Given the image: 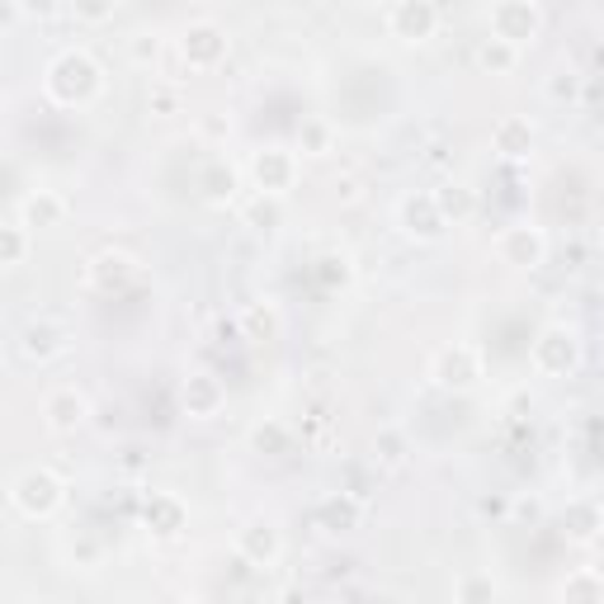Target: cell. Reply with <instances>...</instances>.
Wrapping results in <instances>:
<instances>
[{
    "label": "cell",
    "instance_id": "5b68a950",
    "mask_svg": "<svg viewBox=\"0 0 604 604\" xmlns=\"http://www.w3.org/2000/svg\"><path fill=\"white\" fill-rule=\"evenodd\" d=\"M397 227L407 232L411 241H420V246H435V241L445 236V227H449V217L439 213V204H435V189L401 198V204H397Z\"/></svg>",
    "mask_w": 604,
    "mask_h": 604
},
{
    "label": "cell",
    "instance_id": "d6986e66",
    "mask_svg": "<svg viewBox=\"0 0 604 604\" xmlns=\"http://www.w3.org/2000/svg\"><path fill=\"white\" fill-rule=\"evenodd\" d=\"M491 147L506 156V160H519V156H529L534 152V124L525 114H510V118H500L496 133H491Z\"/></svg>",
    "mask_w": 604,
    "mask_h": 604
},
{
    "label": "cell",
    "instance_id": "277c9868",
    "mask_svg": "<svg viewBox=\"0 0 604 604\" xmlns=\"http://www.w3.org/2000/svg\"><path fill=\"white\" fill-rule=\"evenodd\" d=\"M529 359L543 378H567L581 364V340L572 327H548V331H538Z\"/></svg>",
    "mask_w": 604,
    "mask_h": 604
},
{
    "label": "cell",
    "instance_id": "7c38bea8",
    "mask_svg": "<svg viewBox=\"0 0 604 604\" xmlns=\"http://www.w3.org/2000/svg\"><path fill=\"white\" fill-rule=\"evenodd\" d=\"M43 420H48V430H57V435H76L90 420V397L80 388H52L43 397Z\"/></svg>",
    "mask_w": 604,
    "mask_h": 604
},
{
    "label": "cell",
    "instance_id": "9a60e30c",
    "mask_svg": "<svg viewBox=\"0 0 604 604\" xmlns=\"http://www.w3.org/2000/svg\"><path fill=\"white\" fill-rule=\"evenodd\" d=\"M359 519H364V506H359L354 491H331L316 500V525L331 529V534H350L359 529Z\"/></svg>",
    "mask_w": 604,
    "mask_h": 604
},
{
    "label": "cell",
    "instance_id": "e575fe53",
    "mask_svg": "<svg viewBox=\"0 0 604 604\" xmlns=\"http://www.w3.org/2000/svg\"><path fill=\"white\" fill-rule=\"evenodd\" d=\"M308 152H312V156H327V152H331V133L321 128V124H312V133H308Z\"/></svg>",
    "mask_w": 604,
    "mask_h": 604
},
{
    "label": "cell",
    "instance_id": "52a82bcc",
    "mask_svg": "<svg viewBox=\"0 0 604 604\" xmlns=\"http://www.w3.org/2000/svg\"><path fill=\"white\" fill-rule=\"evenodd\" d=\"M538 29H543V14H538L534 0H496L491 6V33L506 38V43L525 48L538 38Z\"/></svg>",
    "mask_w": 604,
    "mask_h": 604
},
{
    "label": "cell",
    "instance_id": "8992f818",
    "mask_svg": "<svg viewBox=\"0 0 604 604\" xmlns=\"http://www.w3.org/2000/svg\"><path fill=\"white\" fill-rule=\"evenodd\" d=\"M430 378L439 382V388H449V392L477 388V382H481V350L477 345H445L435 354Z\"/></svg>",
    "mask_w": 604,
    "mask_h": 604
},
{
    "label": "cell",
    "instance_id": "f546056e",
    "mask_svg": "<svg viewBox=\"0 0 604 604\" xmlns=\"http://www.w3.org/2000/svg\"><path fill=\"white\" fill-rule=\"evenodd\" d=\"M255 449H265V454H284V449H289V430L279 426V420H270V426H260V430H255Z\"/></svg>",
    "mask_w": 604,
    "mask_h": 604
},
{
    "label": "cell",
    "instance_id": "ffe728a7",
    "mask_svg": "<svg viewBox=\"0 0 604 604\" xmlns=\"http://www.w3.org/2000/svg\"><path fill=\"white\" fill-rule=\"evenodd\" d=\"M519 52L525 48H515V43H506V38H487V43L477 48V67L481 71H491V76H510L515 67H519Z\"/></svg>",
    "mask_w": 604,
    "mask_h": 604
},
{
    "label": "cell",
    "instance_id": "7a4b0ae2",
    "mask_svg": "<svg viewBox=\"0 0 604 604\" xmlns=\"http://www.w3.org/2000/svg\"><path fill=\"white\" fill-rule=\"evenodd\" d=\"M62 500H67V481L57 477L52 468L19 473L14 487H10V506L25 515V519H48V515H57V506H62Z\"/></svg>",
    "mask_w": 604,
    "mask_h": 604
},
{
    "label": "cell",
    "instance_id": "3957f363",
    "mask_svg": "<svg viewBox=\"0 0 604 604\" xmlns=\"http://www.w3.org/2000/svg\"><path fill=\"white\" fill-rule=\"evenodd\" d=\"M232 52V38L223 25H213V19H198V25H189L185 33H179V57H185L189 71H213L223 67Z\"/></svg>",
    "mask_w": 604,
    "mask_h": 604
},
{
    "label": "cell",
    "instance_id": "4316f807",
    "mask_svg": "<svg viewBox=\"0 0 604 604\" xmlns=\"http://www.w3.org/2000/svg\"><path fill=\"white\" fill-rule=\"evenodd\" d=\"M118 10V0H71V14H76V25H109Z\"/></svg>",
    "mask_w": 604,
    "mask_h": 604
},
{
    "label": "cell",
    "instance_id": "2e32d148",
    "mask_svg": "<svg viewBox=\"0 0 604 604\" xmlns=\"http://www.w3.org/2000/svg\"><path fill=\"white\" fill-rule=\"evenodd\" d=\"M227 407V388H223V378H213V373H194L185 382V411L194 420H213L217 411Z\"/></svg>",
    "mask_w": 604,
    "mask_h": 604
},
{
    "label": "cell",
    "instance_id": "8fae6325",
    "mask_svg": "<svg viewBox=\"0 0 604 604\" xmlns=\"http://www.w3.org/2000/svg\"><path fill=\"white\" fill-rule=\"evenodd\" d=\"M388 29H392V38H401V43H426V38H435V29H439L435 0H397L392 14H388Z\"/></svg>",
    "mask_w": 604,
    "mask_h": 604
},
{
    "label": "cell",
    "instance_id": "7402d4cb",
    "mask_svg": "<svg viewBox=\"0 0 604 604\" xmlns=\"http://www.w3.org/2000/svg\"><path fill=\"white\" fill-rule=\"evenodd\" d=\"M567 529L576 538H595L604 529V506H595V500H572L567 506Z\"/></svg>",
    "mask_w": 604,
    "mask_h": 604
},
{
    "label": "cell",
    "instance_id": "d4e9b609",
    "mask_svg": "<svg viewBox=\"0 0 604 604\" xmlns=\"http://www.w3.org/2000/svg\"><path fill=\"white\" fill-rule=\"evenodd\" d=\"M241 327H246L251 340H274L279 335V316L270 308H260V302H251V308L241 312Z\"/></svg>",
    "mask_w": 604,
    "mask_h": 604
},
{
    "label": "cell",
    "instance_id": "603a6c76",
    "mask_svg": "<svg viewBox=\"0 0 604 604\" xmlns=\"http://www.w3.org/2000/svg\"><path fill=\"white\" fill-rule=\"evenodd\" d=\"M0 236H6V255H0V265L6 270H19L29 260V246H33V227H25V223H6L0 227Z\"/></svg>",
    "mask_w": 604,
    "mask_h": 604
},
{
    "label": "cell",
    "instance_id": "ba28073f",
    "mask_svg": "<svg viewBox=\"0 0 604 604\" xmlns=\"http://www.w3.org/2000/svg\"><path fill=\"white\" fill-rule=\"evenodd\" d=\"M251 175H255V189H260V194L284 198V194L293 189V179H298V152H289V147L255 152V156H251Z\"/></svg>",
    "mask_w": 604,
    "mask_h": 604
},
{
    "label": "cell",
    "instance_id": "44dd1931",
    "mask_svg": "<svg viewBox=\"0 0 604 604\" xmlns=\"http://www.w3.org/2000/svg\"><path fill=\"white\" fill-rule=\"evenodd\" d=\"M435 204H439V213H445L449 223H468L473 208H477V198H473V189H462V185H439Z\"/></svg>",
    "mask_w": 604,
    "mask_h": 604
},
{
    "label": "cell",
    "instance_id": "d590c367",
    "mask_svg": "<svg viewBox=\"0 0 604 604\" xmlns=\"http://www.w3.org/2000/svg\"><path fill=\"white\" fill-rule=\"evenodd\" d=\"M152 109L175 114V109H179V95H175V90H156V95H152Z\"/></svg>",
    "mask_w": 604,
    "mask_h": 604
},
{
    "label": "cell",
    "instance_id": "d6a6232c",
    "mask_svg": "<svg viewBox=\"0 0 604 604\" xmlns=\"http://www.w3.org/2000/svg\"><path fill=\"white\" fill-rule=\"evenodd\" d=\"M156 57H160V38H147V33H143V38L133 43V62H137V67H152Z\"/></svg>",
    "mask_w": 604,
    "mask_h": 604
},
{
    "label": "cell",
    "instance_id": "cb8c5ba5",
    "mask_svg": "<svg viewBox=\"0 0 604 604\" xmlns=\"http://www.w3.org/2000/svg\"><path fill=\"white\" fill-rule=\"evenodd\" d=\"M204 189L213 204H223V198L236 194V171L227 166V160H208V171H204Z\"/></svg>",
    "mask_w": 604,
    "mask_h": 604
},
{
    "label": "cell",
    "instance_id": "30bf717a",
    "mask_svg": "<svg viewBox=\"0 0 604 604\" xmlns=\"http://www.w3.org/2000/svg\"><path fill=\"white\" fill-rule=\"evenodd\" d=\"M496 255H500V265H510V270H538L543 260H548V236L538 227H506L496 236Z\"/></svg>",
    "mask_w": 604,
    "mask_h": 604
},
{
    "label": "cell",
    "instance_id": "4dcf8cb0",
    "mask_svg": "<svg viewBox=\"0 0 604 604\" xmlns=\"http://www.w3.org/2000/svg\"><path fill=\"white\" fill-rule=\"evenodd\" d=\"M581 95V76L576 71H553V80H548V99H576Z\"/></svg>",
    "mask_w": 604,
    "mask_h": 604
},
{
    "label": "cell",
    "instance_id": "ac0fdd59",
    "mask_svg": "<svg viewBox=\"0 0 604 604\" xmlns=\"http://www.w3.org/2000/svg\"><path fill=\"white\" fill-rule=\"evenodd\" d=\"M147 529L156 534V538H175L179 529L189 525V510L179 506V496H171V491H156L152 500H147Z\"/></svg>",
    "mask_w": 604,
    "mask_h": 604
},
{
    "label": "cell",
    "instance_id": "9c48e42d",
    "mask_svg": "<svg viewBox=\"0 0 604 604\" xmlns=\"http://www.w3.org/2000/svg\"><path fill=\"white\" fill-rule=\"evenodd\" d=\"M67 345H71V331L52 316H38L19 331V354H25L29 364H52L57 354H67Z\"/></svg>",
    "mask_w": 604,
    "mask_h": 604
},
{
    "label": "cell",
    "instance_id": "4fadbf2b",
    "mask_svg": "<svg viewBox=\"0 0 604 604\" xmlns=\"http://www.w3.org/2000/svg\"><path fill=\"white\" fill-rule=\"evenodd\" d=\"M236 553L251 562V567H274L284 557V534H279L270 519H251L246 529L236 534Z\"/></svg>",
    "mask_w": 604,
    "mask_h": 604
},
{
    "label": "cell",
    "instance_id": "6da1fadb",
    "mask_svg": "<svg viewBox=\"0 0 604 604\" xmlns=\"http://www.w3.org/2000/svg\"><path fill=\"white\" fill-rule=\"evenodd\" d=\"M43 90L52 105H62V109H86L90 99L105 90V71H99V62L90 52H80V48H67V52H57L48 71H43Z\"/></svg>",
    "mask_w": 604,
    "mask_h": 604
},
{
    "label": "cell",
    "instance_id": "f1b7e54d",
    "mask_svg": "<svg viewBox=\"0 0 604 604\" xmlns=\"http://www.w3.org/2000/svg\"><path fill=\"white\" fill-rule=\"evenodd\" d=\"M246 223L260 227V232H270V227L279 223V198H274V194H260L255 204L246 208Z\"/></svg>",
    "mask_w": 604,
    "mask_h": 604
},
{
    "label": "cell",
    "instance_id": "83f0119b",
    "mask_svg": "<svg viewBox=\"0 0 604 604\" xmlns=\"http://www.w3.org/2000/svg\"><path fill=\"white\" fill-rule=\"evenodd\" d=\"M373 458L378 462H401V458H407V435H401V430H382L373 439Z\"/></svg>",
    "mask_w": 604,
    "mask_h": 604
},
{
    "label": "cell",
    "instance_id": "1f68e13d",
    "mask_svg": "<svg viewBox=\"0 0 604 604\" xmlns=\"http://www.w3.org/2000/svg\"><path fill=\"white\" fill-rule=\"evenodd\" d=\"M19 10H25L29 19H52V14L71 10V0H19Z\"/></svg>",
    "mask_w": 604,
    "mask_h": 604
},
{
    "label": "cell",
    "instance_id": "836d02e7",
    "mask_svg": "<svg viewBox=\"0 0 604 604\" xmlns=\"http://www.w3.org/2000/svg\"><path fill=\"white\" fill-rule=\"evenodd\" d=\"M458 600H491L496 595V581H462V586H454Z\"/></svg>",
    "mask_w": 604,
    "mask_h": 604
},
{
    "label": "cell",
    "instance_id": "5bb4252c",
    "mask_svg": "<svg viewBox=\"0 0 604 604\" xmlns=\"http://www.w3.org/2000/svg\"><path fill=\"white\" fill-rule=\"evenodd\" d=\"M71 204L57 189H29L25 198H19V223L33 227V232H48V227H62L67 223Z\"/></svg>",
    "mask_w": 604,
    "mask_h": 604
},
{
    "label": "cell",
    "instance_id": "e0dca14e",
    "mask_svg": "<svg viewBox=\"0 0 604 604\" xmlns=\"http://www.w3.org/2000/svg\"><path fill=\"white\" fill-rule=\"evenodd\" d=\"M133 274H137V265H133V255H124V251H105V255H95V260H90V270H86L90 289H99V293L124 289Z\"/></svg>",
    "mask_w": 604,
    "mask_h": 604
},
{
    "label": "cell",
    "instance_id": "484cf974",
    "mask_svg": "<svg viewBox=\"0 0 604 604\" xmlns=\"http://www.w3.org/2000/svg\"><path fill=\"white\" fill-rule=\"evenodd\" d=\"M557 595H562V600H600V595H604V576H595V572H576V576L562 581Z\"/></svg>",
    "mask_w": 604,
    "mask_h": 604
}]
</instances>
